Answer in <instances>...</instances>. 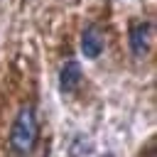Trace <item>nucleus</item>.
<instances>
[{
  "label": "nucleus",
  "instance_id": "2",
  "mask_svg": "<svg viewBox=\"0 0 157 157\" xmlns=\"http://www.w3.org/2000/svg\"><path fill=\"white\" fill-rule=\"evenodd\" d=\"M152 42V27L150 22H135L130 27V49L135 56H145Z\"/></svg>",
  "mask_w": 157,
  "mask_h": 157
},
{
  "label": "nucleus",
  "instance_id": "5",
  "mask_svg": "<svg viewBox=\"0 0 157 157\" xmlns=\"http://www.w3.org/2000/svg\"><path fill=\"white\" fill-rule=\"evenodd\" d=\"M105 157H110V155H105Z\"/></svg>",
  "mask_w": 157,
  "mask_h": 157
},
{
  "label": "nucleus",
  "instance_id": "3",
  "mask_svg": "<svg viewBox=\"0 0 157 157\" xmlns=\"http://www.w3.org/2000/svg\"><path fill=\"white\" fill-rule=\"evenodd\" d=\"M103 44H105V37L103 32L96 27V25H88L81 34V52L86 59H98V54L103 52Z\"/></svg>",
  "mask_w": 157,
  "mask_h": 157
},
{
  "label": "nucleus",
  "instance_id": "1",
  "mask_svg": "<svg viewBox=\"0 0 157 157\" xmlns=\"http://www.w3.org/2000/svg\"><path fill=\"white\" fill-rule=\"evenodd\" d=\"M37 137H39V123H37L34 108L22 105L12 120V128H10V137H7L10 152L15 157H29L37 145Z\"/></svg>",
  "mask_w": 157,
  "mask_h": 157
},
{
  "label": "nucleus",
  "instance_id": "4",
  "mask_svg": "<svg viewBox=\"0 0 157 157\" xmlns=\"http://www.w3.org/2000/svg\"><path fill=\"white\" fill-rule=\"evenodd\" d=\"M81 76H83L81 66L76 61H66L61 66V71H59V88H61V93H74L78 88V83H81Z\"/></svg>",
  "mask_w": 157,
  "mask_h": 157
}]
</instances>
